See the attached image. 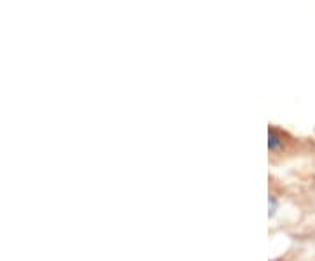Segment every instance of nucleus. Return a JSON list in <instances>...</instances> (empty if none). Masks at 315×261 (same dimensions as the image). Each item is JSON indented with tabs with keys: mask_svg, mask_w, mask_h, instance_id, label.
<instances>
[{
	"mask_svg": "<svg viewBox=\"0 0 315 261\" xmlns=\"http://www.w3.org/2000/svg\"><path fill=\"white\" fill-rule=\"evenodd\" d=\"M273 212H275V200L270 198V216H273Z\"/></svg>",
	"mask_w": 315,
	"mask_h": 261,
	"instance_id": "f03ea898",
	"label": "nucleus"
},
{
	"mask_svg": "<svg viewBox=\"0 0 315 261\" xmlns=\"http://www.w3.org/2000/svg\"><path fill=\"white\" fill-rule=\"evenodd\" d=\"M268 147H270L271 151H279L280 147H282V140H280V137L277 135L273 130L268 132Z\"/></svg>",
	"mask_w": 315,
	"mask_h": 261,
	"instance_id": "f257e3e1",
	"label": "nucleus"
}]
</instances>
